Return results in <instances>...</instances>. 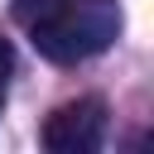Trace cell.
Listing matches in <instances>:
<instances>
[{
	"label": "cell",
	"mask_w": 154,
	"mask_h": 154,
	"mask_svg": "<svg viewBox=\"0 0 154 154\" xmlns=\"http://www.w3.org/2000/svg\"><path fill=\"white\" fill-rule=\"evenodd\" d=\"M101 140H106V106L96 96L58 106L43 125V144L53 154H91L101 149Z\"/></svg>",
	"instance_id": "2"
},
{
	"label": "cell",
	"mask_w": 154,
	"mask_h": 154,
	"mask_svg": "<svg viewBox=\"0 0 154 154\" xmlns=\"http://www.w3.org/2000/svg\"><path fill=\"white\" fill-rule=\"evenodd\" d=\"M120 34V5L116 0H58L29 24L34 48L48 63H87L106 53Z\"/></svg>",
	"instance_id": "1"
},
{
	"label": "cell",
	"mask_w": 154,
	"mask_h": 154,
	"mask_svg": "<svg viewBox=\"0 0 154 154\" xmlns=\"http://www.w3.org/2000/svg\"><path fill=\"white\" fill-rule=\"evenodd\" d=\"M53 5H58V0H14V19H19L24 29H29V24H34V19L43 14V10H53Z\"/></svg>",
	"instance_id": "3"
},
{
	"label": "cell",
	"mask_w": 154,
	"mask_h": 154,
	"mask_svg": "<svg viewBox=\"0 0 154 154\" xmlns=\"http://www.w3.org/2000/svg\"><path fill=\"white\" fill-rule=\"evenodd\" d=\"M10 72H14V53H10V43L0 38V111H5V96H10Z\"/></svg>",
	"instance_id": "4"
}]
</instances>
